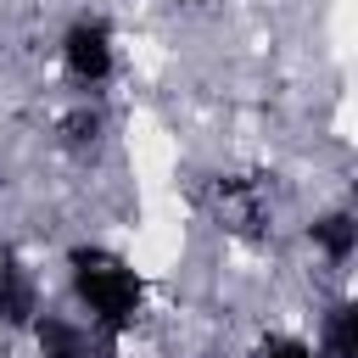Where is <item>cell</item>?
I'll list each match as a JSON object with an SVG mask.
<instances>
[{"label": "cell", "mask_w": 358, "mask_h": 358, "mask_svg": "<svg viewBox=\"0 0 358 358\" xmlns=\"http://www.w3.org/2000/svg\"><path fill=\"white\" fill-rule=\"evenodd\" d=\"M67 291L78 302V313L106 330L112 341H123L145 308V280L140 268L117 252V246H101V241H78L67 252Z\"/></svg>", "instance_id": "cell-1"}, {"label": "cell", "mask_w": 358, "mask_h": 358, "mask_svg": "<svg viewBox=\"0 0 358 358\" xmlns=\"http://www.w3.org/2000/svg\"><path fill=\"white\" fill-rule=\"evenodd\" d=\"M201 207L207 218L235 235V241H263L268 224H274V201H268V185L252 179V173H213L201 185Z\"/></svg>", "instance_id": "cell-2"}, {"label": "cell", "mask_w": 358, "mask_h": 358, "mask_svg": "<svg viewBox=\"0 0 358 358\" xmlns=\"http://www.w3.org/2000/svg\"><path fill=\"white\" fill-rule=\"evenodd\" d=\"M56 56H62V73H67L78 90H101V84H112V73H117V34H112L106 17H73V22L62 28Z\"/></svg>", "instance_id": "cell-3"}, {"label": "cell", "mask_w": 358, "mask_h": 358, "mask_svg": "<svg viewBox=\"0 0 358 358\" xmlns=\"http://www.w3.org/2000/svg\"><path fill=\"white\" fill-rule=\"evenodd\" d=\"M28 336H34L39 358H112L117 352V341L106 330H95L84 313H50V308H39V319L28 324Z\"/></svg>", "instance_id": "cell-4"}, {"label": "cell", "mask_w": 358, "mask_h": 358, "mask_svg": "<svg viewBox=\"0 0 358 358\" xmlns=\"http://www.w3.org/2000/svg\"><path fill=\"white\" fill-rule=\"evenodd\" d=\"M34 319H39V274L28 268V257L0 252V324L28 330Z\"/></svg>", "instance_id": "cell-5"}, {"label": "cell", "mask_w": 358, "mask_h": 358, "mask_svg": "<svg viewBox=\"0 0 358 358\" xmlns=\"http://www.w3.org/2000/svg\"><path fill=\"white\" fill-rule=\"evenodd\" d=\"M313 352H319V358H358V302H352V296H341V302L324 308Z\"/></svg>", "instance_id": "cell-6"}, {"label": "cell", "mask_w": 358, "mask_h": 358, "mask_svg": "<svg viewBox=\"0 0 358 358\" xmlns=\"http://www.w3.org/2000/svg\"><path fill=\"white\" fill-rule=\"evenodd\" d=\"M313 246H319V257H324L330 268H347V263H352V252H358V218H352L347 207H336V213L313 218Z\"/></svg>", "instance_id": "cell-7"}, {"label": "cell", "mask_w": 358, "mask_h": 358, "mask_svg": "<svg viewBox=\"0 0 358 358\" xmlns=\"http://www.w3.org/2000/svg\"><path fill=\"white\" fill-rule=\"evenodd\" d=\"M62 134H67L73 151H84V145H95V140L106 134V117H101L95 106H73V112L62 117Z\"/></svg>", "instance_id": "cell-8"}, {"label": "cell", "mask_w": 358, "mask_h": 358, "mask_svg": "<svg viewBox=\"0 0 358 358\" xmlns=\"http://www.w3.org/2000/svg\"><path fill=\"white\" fill-rule=\"evenodd\" d=\"M252 358H319V352H313V341H308V336L268 330V336H257V352H252Z\"/></svg>", "instance_id": "cell-9"}]
</instances>
